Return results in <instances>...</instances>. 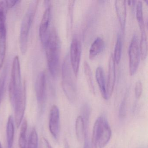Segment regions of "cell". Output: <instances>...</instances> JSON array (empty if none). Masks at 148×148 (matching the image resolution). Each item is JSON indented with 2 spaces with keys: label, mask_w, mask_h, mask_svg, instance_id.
<instances>
[{
  "label": "cell",
  "mask_w": 148,
  "mask_h": 148,
  "mask_svg": "<svg viewBox=\"0 0 148 148\" xmlns=\"http://www.w3.org/2000/svg\"><path fill=\"white\" fill-rule=\"evenodd\" d=\"M44 46L45 47L47 60L50 73L53 77H56L59 67L61 46L58 34L55 28H52L50 31Z\"/></svg>",
  "instance_id": "1"
},
{
  "label": "cell",
  "mask_w": 148,
  "mask_h": 148,
  "mask_svg": "<svg viewBox=\"0 0 148 148\" xmlns=\"http://www.w3.org/2000/svg\"><path fill=\"white\" fill-rule=\"evenodd\" d=\"M112 130L106 119L99 117L93 126L92 137V148H104L110 140Z\"/></svg>",
  "instance_id": "2"
},
{
  "label": "cell",
  "mask_w": 148,
  "mask_h": 148,
  "mask_svg": "<svg viewBox=\"0 0 148 148\" xmlns=\"http://www.w3.org/2000/svg\"><path fill=\"white\" fill-rule=\"evenodd\" d=\"M69 54L66 56L62 64V87L67 99L71 103L75 102L77 98V87L73 77Z\"/></svg>",
  "instance_id": "3"
},
{
  "label": "cell",
  "mask_w": 148,
  "mask_h": 148,
  "mask_svg": "<svg viewBox=\"0 0 148 148\" xmlns=\"http://www.w3.org/2000/svg\"><path fill=\"white\" fill-rule=\"evenodd\" d=\"M38 2V1H31L22 21L20 35V46L23 54H25L27 51L29 32L35 17Z\"/></svg>",
  "instance_id": "4"
},
{
  "label": "cell",
  "mask_w": 148,
  "mask_h": 148,
  "mask_svg": "<svg viewBox=\"0 0 148 148\" xmlns=\"http://www.w3.org/2000/svg\"><path fill=\"white\" fill-rule=\"evenodd\" d=\"M21 84L20 64L18 56L14 58L12 66L11 81L9 87V97L12 105L16 97L20 94L24 89Z\"/></svg>",
  "instance_id": "5"
},
{
  "label": "cell",
  "mask_w": 148,
  "mask_h": 148,
  "mask_svg": "<svg viewBox=\"0 0 148 148\" xmlns=\"http://www.w3.org/2000/svg\"><path fill=\"white\" fill-rule=\"evenodd\" d=\"M129 70L131 76L136 72L139 65L140 59V51L138 39L134 34L132 39L129 49Z\"/></svg>",
  "instance_id": "6"
},
{
  "label": "cell",
  "mask_w": 148,
  "mask_h": 148,
  "mask_svg": "<svg viewBox=\"0 0 148 148\" xmlns=\"http://www.w3.org/2000/svg\"><path fill=\"white\" fill-rule=\"evenodd\" d=\"M26 105V90L25 84L23 91L15 98L12 105L14 109V122L18 128L21 125L24 118Z\"/></svg>",
  "instance_id": "7"
},
{
  "label": "cell",
  "mask_w": 148,
  "mask_h": 148,
  "mask_svg": "<svg viewBox=\"0 0 148 148\" xmlns=\"http://www.w3.org/2000/svg\"><path fill=\"white\" fill-rule=\"evenodd\" d=\"M81 42L77 39H73L71 43L69 58L73 71L76 77H77L78 73L81 60Z\"/></svg>",
  "instance_id": "8"
},
{
  "label": "cell",
  "mask_w": 148,
  "mask_h": 148,
  "mask_svg": "<svg viewBox=\"0 0 148 148\" xmlns=\"http://www.w3.org/2000/svg\"><path fill=\"white\" fill-rule=\"evenodd\" d=\"M35 92L38 106L41 110L45 106L46 99V77L44 72L40 73L37 77Z\"/></svg>",
  "instance_id": "9"
},
{
  "label": "cell",
  "mask_w": 148,
  "mask_h": 148,
  "mask_svg": "<svg viewBox=\"0 0 148 148\" xmlns=\"http://www.w3.org/2000/svg\"><path fill=\"white\" fill-rule=\"evenodd\" d=\"M49 128L53 137L58 140L60 131V114L58 107L55 105L52 106L50 110Z\"/></svg>",
  "instance_id": "10"
},
{
  "label": "cell",
  "mask_w": 148,
  "mask_h": 148,
  "mask_svg": "<svg viewBox=\"0 0 148 148\" xmlns=\"http://www.w3.org/2000/svg\"><path fill=\"white\" fill-rule=\"evenodd\" d=\"M51 17V7H48L44 12L40 22L39 28V36L42 44L45 46L48 35H49V27Z\"/></svg>",
  "instance_id": "11"
},
{
  "label": "cell",
  "mask_w": 148,
  "mask_h": 148,
  "mask_svg": "<svg viewBox=\"0 0 148 148\" xmlns=\"http://www.w3.org/2000/svg\"><path fill=\"white\" fill-rule=\"evenodd\" d=\"M113 55L111 54L109 59L108 79L106 84V92L108 99L111 97L116 82V65Z\"/></svg>",
  "instance_id": "12"
},
{
  "label": "cell",
  "mask_w": 148,
  "mask_h": 148,
  "mask_svg": "<svg viewBox=\"0 0 148 148\" xmlns=\"http://www.w3.org/2000/svg\"><path fill=\"white\" fill-rule=\"evenodd\" d=\"M115 6L121 31L123 34L126 20V1L123 0H117L115 2Z\"/></svg>",
  "instance_id": "13"
},
{
  "label": "cell",
  "mask_w": 148,
  "mask_h": 148,
  "mask_svg": "<svg viewBox=\"0 0 148 148\" xmlns=\"http://www.w3.org/2000/svg\"><path fill=\"white\" fill-rule=\"evenodd\" d=\"M96 78L102 97L106 100L108 99L106 92V84L103 70L101 66H98L96 71Z\"/></svg>",
  "instance_id": "14"
},
{
  "label": "cell",
  "mask_w": 148,
  "mask_h": 148,
  "mask_svg": "<svg viewBox=\"0 0 148 148\" xmlns=\"http://www.w3.org/2000/svg\"><path fill=\"white\" fill-rule=\"evenodd\" d=\"M104 42L102 38L98 37L92 44L89 51V58L93 60L103 49Z\"/></svg>",
  "instance_id": "15"
},
{
  "label": "cell",
  "mask_w": 148,
  "mask_h": 148,
  "mask_svg": "<svg viewBox=\"0 0 148 148\" xmlns=\"http://www.w3.org/2000/svg\"><path fill=\"white\" fill-rule=\"evenodd\" d=\"M6 137L8 148H12L14 137V120L13 117L9 116L6 126Z\"/></svg>",
  "instance_id": "16"
},
{
  "label": "cell",
  "mask_w": 148,
  "mask_h": 148,
  "mask_svg": "<svg viewBox=\"0 0 148 148\" xmlns=\"http://www.w3.org/2000/svg\"><path fill=\"white\" fill-rule=\"evenodd\" d=\"M85 131V125L84 118L82 116H78L75 122V132L77 139L80 143L84 140Z\"/></svg>",
  "instance_id": "17"
},
{
  "label": "cell",
  "mask_w": 148,
  "mask_h": 148,
  "mask_svg": "<svg viewBox=\"0 0 148 148\" xmlns=\"http://www.w3.org/2000/svg\"><path fill=\"white\" fill-rule=\"evenodd\" d=\"M7 7L5 1H0V37L6 33L5 22Z\"/></svg>",
  "instance_id": "18"
},
{
  "label": "cell",
  "mask_w": 148,
  "mask_h": 148,
  "mask_svg": "<svg viewBox=\"0 0 148 148\" xmlns=\"http://www.w3.org/2000/svg\"><path fill=\"white\" fill-rule=\"evenodd\" d=\"M84 67L85 75L86 82H87L89 90L91 92L95 94V86H94V81H93L91 69L89 64L86 61H85L84 62Z\"/></svg>",
  "instance_id": "19"
},
{
  "label": "cell",
  "mask_w": 148,
  "mask_h": 148,
  "mask_svg": "<svg viewBox=\"0 0 148 148\" xmlns=\"http://www.w3.org/2000/svg\"><path fill=\"white\" fill-rule=\"evenodd\" d=\"M141 32V40L139 43V51L140 58L142 60H144L147 58L148 54V41L147 36L145 30Z\"/></svg>",
  "instance_id": "20"
},
{
  "label": "cell",
  "mask_w": 148,
  "mask_h": 148,
  "mask_svg": "<svg viewBox=\"0 0 148 148\" xmlns=\"http://www.w3.org/2000/svg\"><path fill=\"white\" fill-rule=\"evenodd\" d=\"M27 122L26 119H25L22 122L20 132L19 138L18 145L19 148H27Z\"/></svg>",
  "instance_id": "21"
},
{
  "label": "cell",
  "mask_w": 148,
  "mask_h": 148,
  "mask_svg": "<svg viewBox=\"0 0 148 148\" xmlns=\"http://www.w3.org/2000/svg\"><path fill=\"white\" fill-rule=\"evenodd\" d=\"M136 17L141 32L145 30V25L143 14V3L140 1H138L136 6Z\"/></svg>",
  "instance_id": "22"
},
{
  "label": "cell",
  "mask_w": 148,
  "mask_h": 148,
  "mask_svg": "<svg viewBox=\"0 0 148 148\" xmlns=\"http://www.w3.org/2000/svg\"><path fill=\"white\" fill-rule=\"evenodd\" d=\"M8 73V65L5 66L1 75L0 76V104H1L5 91V86L6 82Z\"/></svg>",
  "instance_id": "23"
},
{
  "label": "cell",
  "mask_w": 148,
  "mask_h": 148,
  "mask_svg": "<svg viewBox=\"0 0 148 148\" xmlns=\"http://www.w3.org/2000/svg\"><path fill=\"white\" fill-rule=\"evenodd\" d=\"M122 49V40L121 35L119 34L117 38L115 45V49H114V55L113 58L115 60V63L119 64L121 60V53Z\"/></svg>",
  "instance_id": "24"
},
{
  "label": "cell",
  "mask_w": 148,
  "mask_h": 148,
  "mask_svg": "<svg viewBox=\"0 0 148 148\" xmlns=\"http://www.w3.org/2000/svg\"><path fill=\"white\" fill-rule=\"evenodd\" d=\"M6 49V33L0 37V69L2 67Z\"/></svg>",
  "instance_id": "25"
},
{
  "label": "cell",
  "mask_w": 148,
  "mask_h": 148,
  "mask_svg": "<svg viewBox=\"0 0 148 148\" xmlns=\"http://www.w3.org/2000/svg\"><path fill=\"white\" fill-rule=\"evenodd\" d=\"M27 148H38V137L35 128H33L30 133Z\"/></svg>",
  "instance_id": "26"
},
{
  "label": "cell",
  "mask_w": 148,
  "mask_h": 148,
  "mask_svg": "<svg viewBox=\"0 0 148 148\" xmlns=\"http://www.w3.org/2000/svg\"><path fill=\"white\" fill-rule=\"evenodd\" d=\"M74 1H70L68 4V24L67 32L69 34L71 31L72 27L73 21V8H74Z\"/></svg>",
  "instance_id": "27"
},
{
  "label": "cell",
  "mask_w": 148,
  "mask_h": 148,
  "mask_svg": "<svg viewBox=\"0 0 148 148\" xmlns=\"http://www.w3.org/2000/svg\"><path fill=\"white\" fill-rule=\"evenodd\" d=\"M143 87L142 82L140 80L137 81L135 85V96L137 99H139L143 92Z\"/></svg>",
  "instance_id": "28"
},
{
  "label": "cell",
  "mask_w": 148,
  "mask_h": 148,
  "mask_svg": "<svg viewBox=\"0 0 148 148\" xmlns=\"http://www.w3.org/2000/svg\"><path fill=\"white\" fill-rule=\"evenodd\" d=\"M88 125H85V131L84 136V148H92L91 144L90 142L88 134Z\"/></svg>",
  "instance_id": "29"
},
{
  "label": "cell",
  "mask_w": 148,
  "mask_h": 148,
  "mask_svg": "<svg viewBox=\"0 0 148 148\" xmlns=\"http://www.w3.org/2000/svg\"><path fill=\"white\" fill-rule=\"evenodd\" d=\"M126 112V98H124L119 107V116L120 118L125 116Z\"/></svg>",
  "instance_id": "30"
},
{
  "label": "cell",
  "mask_w": 148,
  "mask_h": 148,
  "mask_svg": "<svg viewBox=\"0 0 148 148\" xmlns=\"http://www.w3.org/2000/svg\"><path fill=\"white\" fill-rule=\"evenodd\" d=\"M39 148H52L48 141L45 137H42L40 141Z\"/></svg>",
  "instance_id": "31"
},
{
  "label": "cell",
  "mask_w": 148,
  "mask_h": 148,
  "mask_svg": "<svg viewBox=\"0 0 148 148\" xmlns=\"http://www.w3.org/2000/svg\"><path fill=\"white\" fill-rule=\"evenodd\" d=\"M7 8H12L15 6V5L21 2L20 1L18 0H7L5 1Z\"/></svg>",
  "instance_id": "32"
},
{
  "label": "cell",
  "mask_w": 148,
  "mask_h": 148,
  "mask_svg": "<svg viewBox=\"0 0 148 148\" xmlns=\"http://www.w3.org/2000/svg\"><path fill=\"white\" fill-rule=\"evenodd\" d=\"M0 148H2V145H1V143L0 142Z\"/></svg>",
  "instance_id": "33"
}]
</instances>
